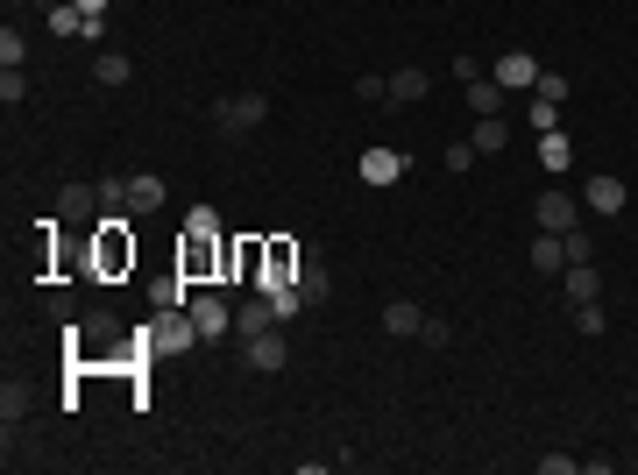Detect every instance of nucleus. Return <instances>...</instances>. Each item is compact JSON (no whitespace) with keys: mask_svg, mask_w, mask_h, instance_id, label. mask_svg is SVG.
Masks as SVG:
<instances>
[{"mask_svg":"<svg viewBox=\"0 0 638 475\" xmlns=\"http://www.w3.org/2000/svg\"><path fill=\"white\" fill-rule=\"evenodd\" d=\"M511 142V121L504 114H483V121H475V156H497Z\"/></svg>","mask_w":638,"mask_h":475,"instance_id":"20","label":"nucleus"},{"mask_svg":"<svg viewBox=\"0 0 638 475\" xmlns=\"http://www.w3.org/2000/svg\"><path fill=\"white\" fill-rule=\"evenodd\" d=\"M164 178H156V171H128V213H164Z\"/></svg>","mask_w":638,"mask_h":475,"instance_id":"12","label":"nucleus"},{"mask_svg":"<svg viewBox=\"0 0 638 475\" xmlns=\"http://www.w3.org/2000/svg\"><path fill=\"white\" fill-rule=\"evenodd\" d=\"M355 100H369V107H383V100H390V78H376V71H362V78H355Z\"/></svg>","mask_w":638,"mask_h":475,"instance_id":"31","label":"nucleus"},{"mask_svg":"<svg viewBox=\"0 0 638 475\" xmlns=\"http://www.w3.org/2000/svg\"><path fill=\"white\" fill-rule=\"evenodd\" d=\"M185 284H192L185 270H178V277H164V284H149V305H156V312H164V305H185Z\"/></svg>","mask_w":638,"mask_h":475,"instance_id":"28","label":"nucleus"},{"mask_svg":"<svg viewBox=\"0 0 638 475\" xmlns=\"http://www.w3.org/2000/svg\"><path fill=\"white\" fill-rule=\"evenodd\" d=\"M447 171H475V142H447Z\"/></svg>","mask_w":638,"mask_h":475,"instance_id":"36","label":"nucleus"},{"mask_svg":"<svg viewBox=\"0 0 638 475\" xmlns=\"http://www.w3.org/2000/svg\"><path fill=\"white\" fill-rule=\"evenodd\" d=\"M532 93H539V100H568V78H561V71H539Z\"/></svg>","mask_w":638,"mask_h":475,"instance_id":"33","label":"nucleus"},{"mask_svg":"<svg viewBox=\"0 0 638 475\" xmlns=\"http://www.w3.org/2000/svg\"><path fill=\"white\" fill-rule=\"evenodd\" d=\"M0 419H8V433H15V426L29 419V383H15V376L0 383Z\"/></svg>","mask_w":638,"mask_h":475,"instance_id":"23","label":"nucleus"},{"mask_svg":"<svg viewBox=\"0 0 638 475\" xmlns=\"http://www.w3.org/2000/svg\"><path fill=\"white\" fill-rule=\"evenodd\" d=\"M561 249H568V263H596V242H589V227H568V234H561Z\"/></svg>","mask_w":638,"mask_h":475,"instance_id":"29","label":"nucleus"},{"mask_svg":"<svg viewBox=\"0 0 638 475\" xmlns=\"http://www.w3.org/2000/svg\"><path fill=\"white\" fill-rule=\"evenodd\" d=\"M284 355H291V348L277 341V327H270V334H256V341H242V362H249V369H263V376H277V369H284Z\"/></svg>","mask_w":638,"mask_h":475,"instance_id":"13","label":"nucleus"},{"mask_svg":"<svg viewBox=\"0 0 638 475\" xmlns=\"http://www.w3.org/2000/svg\"><path fill=\"white\" fill-rule=\"evenodd\" d=\"M490 78H497L504 93H532V86H539V57H532V50H504V57L490 64Z\"/></svg>","mask_w":638,"mask_h":475,"instance_id":"7","label":"nucleus"},{"mask_svg":"<svg viewBox=\"0 0 638 475\" xmlns=\"http://www.w3.org/2000/svg\"><path fill=\"white\" fill-rule=\"evenodd\" d=\"M78 8H86V15H107V0H78Z\"/></svg>","mask_w":638,"mask_h":475,"instance_id":"37","label":"nucleus"},{"mask_svg":"<svg viewBox=\"0 0 638 475\" xmlns=\"http://www.w3.org/2000/svg\"><path fill=\"white\" fill-rule=\"evenodd\" d=\"M93 78H100V86H128V78H135V64H128L121 50H107V57H93Z\"/></svg>","mask_w":638,"mask_h":475,"instance_id":"25","label":"nucleus"},{"mask_svg":"<svg viewBox=\"0 0 638 475\" xmlns=\"http://www.w3.org/2000/svg\"><path fill=\"white\" fill-rule=\"evenodd\" d=\"M532 270H539V277H561V270H568L561 234H539V242H532Z\"/></svg>","mask_w":638,"mask_h":475,"instance_id":"19","label":"nucleus"},{"mask_svg":"<svg viewBox=\"0 0 638 475\" xmlns=\"http://www.w3.org/2000/svg\"><path fill=\"white\" fill-rule=\"evenodd\" d=\"M419 327H426V312H419L412 298H390V305H383V334H397V341H412Z\"/></svg>","mask_w":638,"mask_h":475,"instance_id":"16","label":"nucleus"},{"mask_svg":"<svg viewBox=\"0 0 638 475\" xmlns=\"http://www.w3.org/2000/svg\"><path fill=\"white\" fill-rule=\"evenodd\" d=\"M227 284H263V234L227 242Z\"/></svg>","mask_w":638,"mask_h":475,"instance_id":"8","label":"nucleus"},{"mask_svg":"<svg viewBox=\"0 0 638 475\" xmlns=\"http://www.w3.org/2000/svg\"><path fill=\"white\" fill-rule=\"evenodd\" d=\"M419 341H426V348H447V341H454V327H447V320H433V312H426V327H419Z\"/></svg>","mask_w":638,"mask_h":475,"instance_id":"34","label":"nucleus"},{"mask_svg":"<svg viewBox=\"0 0 638 475\" xmlns=\"http://www.w3.org/2000/svg\"><path fill=\"white\" fill-rule=\"evenodd\" d=\"M142 334H149L156 355H185V348H199V327H192V312H185V305H164Z\"/></svg>","mask_w":638,"mask_h":475,"instance_id":"3","label":"nucleus"},{"mask_svg":"<svg viewBox=\"0 0 638 475\" xmlns=\"http://www.w3.org/2000/svg\"><path fill=\"white\" fill-rule=\"evenodd\" d=\"M525 121H532L539 135H553V128H561V100H539V93H532V107H525Z\"/></svg>","mask_w":638,"mask_h":475,"instance_id":"27","label":"nucleus"},{"mask_svg":"<svg viewBox=\"0 0 638 475\" xmlns=\"http://www.w3.org/2000/svg\"><path fill=\"white\" fill-rule=\"evenodd\" d=\"M270 327H277L270 291H256V298H242V305H234V334H242V341H256V334H270Z\"/></svg>","mask_w":638,"mask_h":475,"instance_id":"10","label":"nucleus"},{"mask_svg":"<svg viewBox=\"0 0 638 475\" xmlns=\"http://www.w3.org/2000/svg\"><path fill=\"white\" fill-rule=\"evenodd\" d=\"M561 277H568V305H589V298H603V277H596V263H568Z\"/></svg>","mask_w":638,"mask_h":475,"instance_id":"17","label":"nucleus"},{"mask_svg":"<svg viewBox=\"0 0 638 475\" xmlns=\"http://www.w3.org/2000/svg\"><path fill=\"white\" fill-rule=\"evenodd\" d=\"M8 8H36V0H8Z\"/></svg>","mask_w":638,"mask_h":475,"instance_id":"38","label":"nucleus"},{"mask_svg":"<svg viewBox=\"0 0 638 475\" xmlns=\"http://www.w3.org/2000/svg\"><path fill=\"white\" fill-rule=\"evenodd\" d=\"M185 312H192V327H199V341H220V334L234 327V298H227V291H199V298H192Z\"/></svg>","mask_w":638,"mask_h":475,"instance_id":"5","label":"nucleus"},{"mask_svg":"<svg viewBox=\"0 0 638 475\" xmlns=\"http://www.w3.org/2000/svg\"><path fill=\"white\" fill-rule=\"evenodd\" d=\"M582 199H589V213H603V220H610V213H624V199H631V192H624V178L596 171V178L582 185Z\"/></svg>","mask_w":638,"mask_h":475,"instance_id":"11","label":"nucleus"},{"mask_svg":"<svg viewBox=\"0 0 638 475\" xmlns=\"http://www.w3.org/2000/svg\"><path fill=\"white\" fill-rule=\"evenodd\" d=\"M362 185H397V171H405V156H397V149H362Z\"/></svg>","mask_w":638,"mask_h":475,"instance_id":"14","label":"nucleus"},{"mask_svg":"<svg viewBox=\"0 0 638 475\" xmlns=\"http://www.w3.org/2000/svg\"><path fill=\"white\" fill-rule=\"evenodd\" d=\"M426 93H433V78H426V71H419V64H412V71H397V78H390V100H397V107H419V100H426Z\"/></svg>","mask_w":638,"mask_h":475,"instance_id":"18","label":"nucleus"},{"mask_svg":"<svg viewBox=\"0 0 638 475\" xmlns=\"http://www.w3.org/2000/svg\"><path fill=\"white\" fill-rule=\"evenodd\" d=\"M93 277H128L135 270V234H128V213L121 206H107V220L93 227V263H86Z\"/></svg>","mask_w":638,"mask_h":475,"instance_id":"1","label":"nucleus"},{"mask_svg":"<svg viewBox=\"0 0 638 475\" xmlns=\"http://www.w3.org/2000/svg\"><path fill=\"white\" fill-rule=\"evenodd\" d=\"M575 327H582V341H596V334L610 327V312H603V298H589V305H575Z\"/></svg>","mask_w":638,"mask_h":475,"instance_id":"26","label":"nucleus"},{"mask_svg":"<svg viewBox=\"0 0 638 475\" xmlns=\"http://www.w3.org/2000/svg\"><path fill=\"white\" fill-rule=\"evenodd\" d=\"M178 270H185L192 284H227V242H220V234H185Z\"/></svg>","mask_w":638,"mask_h":475,"instance_id":"2","label":"nucleus"},{"mask_svg":"<svg viewBox=\"0 0 638 475\" xmlns=\"http://www.w3.org/2000/svg\"><path fill=\"white\" fill-rule=\"evenodd\" d=\"M532 220H539V234H568V227L582 220V206H575L568 192H539V206H532Z\"/></svg>","mask_w":638,"mask_h":475,"instance_id":"9","label":"nucleus"},{"mask_svg":"<svg viewBox=\"0 0 638 475\" xmlns=\"http://www.w3.org/2000/svg\"><path fill=\"white\" fill-rule=\"evenodd\" d=\"M185 234H220V220H213V206H192V213H185Z\"/></svg>","mask_w":638,"mask_h":475,"instance_id":"35","label":"nucleus"},{"mask_svg":"<svg viewBox=\"0 0 638 475\" xmlns=\"http://www.w3.org/2000/svg\"><path fill=\"white\" fill-rule=\"evenodd\" d=\"M539 164H546V171H568V164H575V149H568V135H561V128L539 135Z\"/></svg>","mask_w":638,"mask_h":475,"instance_id":"24","label":"nucleus"},{"mask_svg":"<svg viewBox=\"0 0 638 475\" xmlns=\"http://www.w3.org/2000/svg\"><path fill=\"white\" fill-rule=\"evenodd\" d=\"M298 298H305V305H327V298H334V277H327V263H319V256L298 263Z\"/></svg>","mask_w":638,"mask_h":475,"instance_id":"15","label":"nucleus"},{"mask_svg":"<svg viewBox=\"0 0 638 475\" xmlns=\"http://www.w3.org/2000/svg\"><path fill=\"white\" fill-rule=\"evenodd\" d=\"M29 57V43H22V29L8 22V29H0V64H22Z\"/></svg>","mask_w":638,"mask_h":475,"instance_id":"32","label":"nucleus"},{"mask_svg":"<svg viewBox=\"0 0 638 475\" xmlns=\"http://www.w3.org/2000/svg\"><path fill=\"white\" fill-rule=\"evenodd\" d=\"M298 242L291 234H263V291H277V284H298Z\"/></svg>","mask_w":638,"mask_h":475,"instance_id":"4","label":"nucleus"},{"mask_svg":"<svg viewBox=\"0 0 638 475\" xmlns=\"http://www.w3.org/2000/svg\"><path fill=\"white\" fill-rule=\"evenodd\" d=\"M0 100H8V107H22V100H29V78H22V64H8V71H0Z\"/></svg>","mask_w":638,"mask_h":475,"instance_id":"30","label":"nucleus"},{"mask_svg":"<svg viewBox=\"0 0 638 475\" xmlns=\"http://www.w3.org/2000/svg\"><path fill=\"white\" fill-rule=\"evenodd\" d=\"M93 206H107V199H100V185H64V199H57V213H64V220H86Z\"/></svg>","mask_w":638,"mask_h":475,"instance_id":"21","label":"nucleus"},{"mask_svg":"<svg viewBox=\"0 0 638 475\" xmlns=\"http://www.w3.org/2000/svg\"><path fill=\"white\" fill-rule=\"evenodd\" d=\"M213 114H220V135H249V128L270 121V100L263 93H242V100H220Z\"/></svg>","mask_w":638,"mask_h":475,"instance_id":"6","label":"nucleus"},{"mask_svg":"<svg viewBox=\"0 0 638 475\" xmlns=\"http://www.w3.org/2000/svg\"><path fill=\"white\" fill-rule=\"evenodd\" d=\"M468 107H475V114H504V86H497L490 71H483V78H468Z\"/></svg>","mask_w":638,"mask_h":475,"instance_id":"22","label":"nucleus"}]
</instances>
